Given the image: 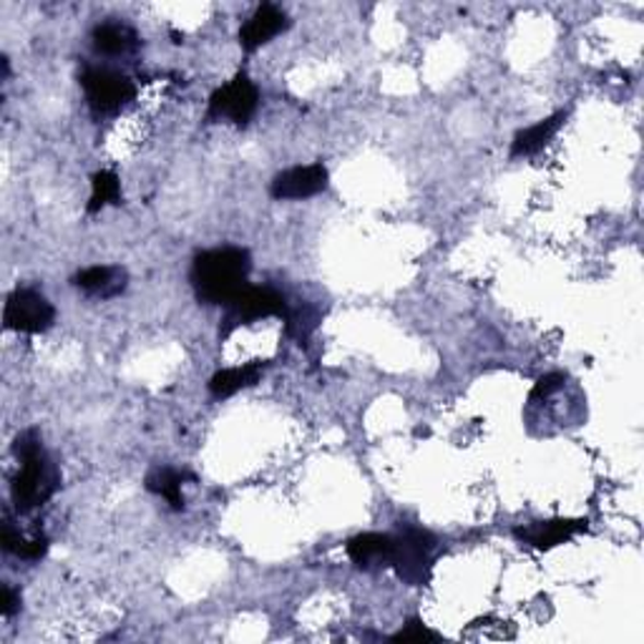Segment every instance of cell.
Segmentation results:
<instances>
[{
  "label": "cell",
  "instance_id": "obj_6",
  "mask_svg": "<svg viewBox=\"0 0 644 644\" xmlns=\"http://www.w3.org/2000/svg\"><path fill=\"white\" fill-rule=\"evenodd\" d=\"M53 320H56L53 305L36 290L19 287V290H13L5 297L3 325L8 330L38 335V333H46V330H51Z\"/></svg>",
  "mask_w": 644,
  "mask_h": 644
},
{
  "label": "cell",
  "instance_id": "obj_13",
  "mask_svg": "<svg viewBox=\"0 0 644 644\" xmlns=\"http://www.w3.org/2000/svg\"><path fill=\"white\" fill-rule=\"evenodd\" d=\"M91 46L98 56H129L142 46L139 33L121 21L98 23L91 33Z\"/></svg>",
  "mask_w": 644,
  "mask_h": 644
},
{
  "label": "cell",
  "instance_id": "obj_11",
  "mask_svg": "<svg viewBox=\"0 0 644 644\" xmlns=\"http://www.w3.org/2000/svg\"><path fill=\"white\" fill-rule=\"evenodd\" d=\"M73 285L91 297L111 300V297H119L129 287V272L123 267H114V264H96V267L81 270L73 277Z\"/></svg>",
  "mask_w": 644,
  "mask_h": 644
},
{
  "label": "cell",
  "instance_id": "obj_5",
  "mask_svg": "<svg viewBox=\"0 0 644 644\" xmlns=\"http://www.w3.org/2000/svg\"><path fill=\"white\" fill-rule=\"evenodd\" d=\"M81 86H84L86 102L96 117L119 114L136 96L131 79L114 69H106V65H91V69L81 73Z\"/></svg>",
  "mask_w": 644,
  "mask_h": 644
},
{
  "label": "cell",
  "instance_id": "obj_1",
  "mask_svg": "<svg viewBox=\"0 0 644 644\" xmlns=\"http://www.w3.org/2000/svg\"><path fill=\"white\" fill-rule=\"evenodd\" d=\"M250 270L252 258L242 247H217V250L196 254L189 279H192L196 300L225 308L247 287Z\"/></svg>",
  "mask_w": 644,
  "mask_h": 644
},
{
  "label": "cell",
  "instance_id": "obj_10",
  "mask_svg": "<svg viewBox=\"0 0 644 644\" xmlns=\"http://www.w3.org/2000/svg\"><path fill=\"white\" fill-rule=\"evenodd\" d=\"M287 26H290V21H287V13L283 8L262 3L258 11L250 15V21L239 28V44H242L245 51H258L260 46L270 44L272 38L287 31Z\"/></svg>",
  "mask_w": 644,
  "mask_h": 644
},
{
  "label": "cell",
  "instance_id": "obj_15",
  "mask_svg": "<svg viewBox=\"0 0 644 644\" xmlns=\"http://www.w3.org/2000/svg\"><path fill=\"white\" fill-rule=\"evenodd\" d=\"M262 370H264V362L260 360L247 362V366H239V368L219 370V373H214L210 378V393L214 395V398H229V395L245 391V387L258 385Z\"/></svg>",
  "mask_w": 644,
  "mask_h": 644
},
{
  "label": "cell",
  "instance_id": "obj_16",
  "mask_svg": "<svg viewBox=\"0 0 644 644\" xmlns=\"http://www.w3.org/2000/svg\"><path fill=\"white\" fill-rule=\"evenodd\" d=\"M187 478H192L184 470H175V468H154L152 474L146 476V489L156 493V497L167 499L169 506L175 511L184 509V493H181V486H184Z\"/></svg>",
  "mask_w": 644,
  "mask_h": 644
},
{
  "label": "cell",
  "instance_id": "obj_3",
  "mask_svg": "<svg viewBox=\"0 0 644 644\" xmlns=\"http://www.w3.org/2000/svg\"><path fill=\"white\" fill-rule=\"evenodd\" d=\"M436 536L426 528L406 526L398 534H393V551H391V567L395 576L408 586H424L431 576L433 569V551H436Z\"/></svg>",
  "mask_w": 644,
  "mask_h": 644
},
{
  "label": "cell",
  "instance_id": "obj_4",
  "mask_svg": "<svg viewBox=\"0 0 644 644\" xmlns=\"http://www.w3.org/2000/svg\"><path fill=\"white\" fill-rule=\"evenodd\" d=\"M290 308H287L285 297L277 295L270 287H252L247 285L232 302L225 305V315L219 325V341H227L237 327L250 325L260 318H283L287 320Z\"/></svg>",
  "mask_w": 644,
  "mask_h": 644
},
{
  "label": "cell",
  "instance_id": "obj_9",
  "mask_svg": "<svg viewBox=\"0 0 644 644\" xmlns=\"http://www.w3.org/2000/svg\"><path fill=\"white\" fill-rule=\"evenodd\" d=\"M327 169L322 164H308V167L287 169L277 175L270 184V194L275 200H308L327 189Z\"/></svg>",
  "mask_w": 644,
  "mask_h": 644
},
{
  "label": "cell",
  "instance_id": "obj_14",
  "mask_svg": "<svg viewBox=\"0 0 644 644\" xmlns=\"http://www.w3.org/2000/svg\"><path fill=\"white\" fill-rule=\"evenodd\" d=\"M564 121H567V111H557L554 117H549L539 123H534V127L518 131L514 144H511V156L516 159V156H532L536 152H541V148L557 136V131L564 127Z\"/></svg>",
  "mask_w": 644,
  "mask_h": 644
},
{
  "label": "cell",
  "instance_id": "obj_2",
  "mask_svg": "<svg viewBox=\"0 0 644 644\" xmlns=\"http://www.w3.org/2000/svg\"><path fill=\"white\" fill-rule=\"evenodd\" d=\"M15 456H19L21 466L19 474L13 478L11 486V499L15 509L21 514H31L33 509L44 506V503L53 497L59 489V468L51 464L48 453L40 445V439L36 431H26L15 439L13 445Z\"/></svg>",
  "mask_w": 644,
  "mask_h": 644
},
{
  "label": "cell",
  "instance_id": "obj_20",
  "mask_svg": "<svg viewBox=\"0 0 644 644\" xmlns=\"http://www.w3.org/2000/svg\"><path fill=\"white\" fill-rule=\"evenodd\" d=\"M19 607H21V594L15 592L11 584H5L3 586V607H0V612H3V617L8 619L19 612Z\"/></svg>",
  "mask_w": 644,
  "mask_h": 644
},
{
  "label": "cell",
  "instance_id": "obj_12",
  "mask_svg": "<svg viewBox=\"0 0 644 644\" xmlns=\"http://www.w3.org/2000/svg\"><path fill=\"white\" fill-rule=\"evenodd\" d=\"M393 534H358L348 541V557L362 572L391 564Z\"/></svg>",
  "mask_w": 644,
  "mask_h": 644
},
{
  "label": "cell",
  "instance_id": "obj_17",
  "mask_svg": "<svg viewBox=\"0 0 644 644\" xmlns=\"http://www.w3.org/2000/svg\"><path fill=\"white\" fill-rule=\"evenodd\" d=\"M3 549L8 554L26 559V561H38L44 559L48 551V539L46 536H23L21 532H15L11 522L3 524Z\"/></svg>",
  "mask_w": 644,
  "mask_h": 644
},
{
  "label": "cell",
  "instance_id": "obj_7",
  "mask_svg": "<svg viewBox=\"0 0 644 644\" xmlns=\"http://www.w3.org/2000/svg\"><path fill=\"white\" fill-rule=\"evenodd\" d=\"M260 106V91L247 73H237L227 86L217 88L210 98L206 119H229L237 127H247Z\"/></svg>",
  "mask_w": 644,
  "mask_h": 644
},
{
  "label": "cell",
  "instance_id": "obj_18",
  "mask_svg": "<svg viewBox=\"0 0 644 644\" xmlns=\"http://www.w3.org/2000/svg\"><path fill=\"white\" fill-rule=\"evenodd\" d=\"M119 202H121V181H119V177L109 169L96 171V175L91 177V200H88L86 212L88 214H98L104 210V206L119 204Z\"/></svg>",
  "mask_w": 644,
  "mask_h": 644
},
{
  "label": "cell",
  "instance_id": "obj_8",
  "mask_svg": "<svg viewBox=\"0 0 644 644\" xmlns=\"http://www.w3.org/2000/svg\"><path fill=\"white\" fill-rule=\"evenodd\" d=\"M589 528L586 518H551V522H534L514 528V536L526 547L536 551H549L574 539L576 534H584Z\"/></svg>",
  "mask_w": 644,
  "mask_h": 644
},
{
  "label": "cell",
  "instance_id": "obj_19",
  "mask_svg": "<svg viewBox=\"0 0 644 644\" xmlns=\"http://www.w3.org/2000/svg\"><path fill=\"white\" fill-rule=\"evenodd\" d=\"M424 640H439V634L420 622V619H410L398 634H393L391 642H424Z\"/></svg>",
  "mask_w": 644,
  "mask_h": 644
}]
</instances>
